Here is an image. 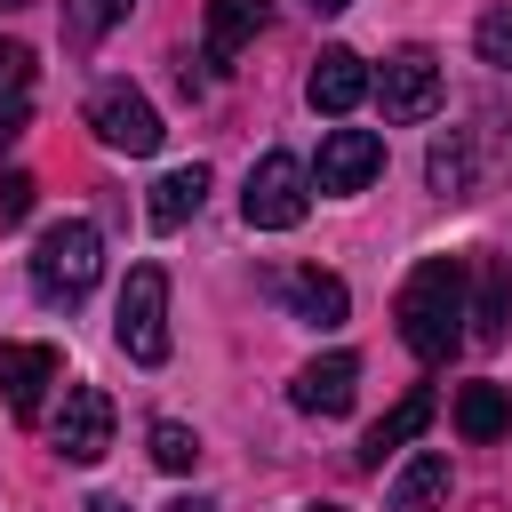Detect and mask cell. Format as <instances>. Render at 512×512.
Wrapping results in <instances>:
<instances>
[{
    "label": "cell",
    "instance_id": "obj_16",
    "mask_svg": "<svg viewBox=\"0 0 512 512\" xmlns=\"http://www.w3.org/2000/svg\"><path fill=\"white\" fill-rule=\"evenodd\" d=\"M384 504H392V512H440V504H448V456H440V448L408 456V464L392 472Z\"/></svg>",
    "mask_w": 512,
    "mask_h": 512
},
{
    "label": "cell",
    "instance_id": "obj_11",
    "mask_svg": "<svg viewBox=\"0 0 512 512\" xmlns=\"http://www.w3.org/2000/svg\"><path fill=\"white\" fill-rule=\"evenodd\" d=\"M352 392H360V360H352V352H320V360H304L296 384H288V400H296L304 416H344Z\"/></svg>",
    "mask_w": 512,
    "mask_h": 512
},
{
    "label": "cell",
    "instance_id": "obj_12",
    "mask_svg": "<svg viewBox=\"0 0 512 512\" xmlns=\"http://www.w3.org/2000/svg\"><path fill=\"white\" fill-rule=\"evenodd\" d=\"M272 0H208V24H200V64H232L256 32H264Z\"/></svg>",
    "mask_w": 512,
    "mask_h": 512
},
{
    "label": "cell",
    "instance_id": "obj_10",
    "mask_svg": "<svg viewBox=\"0 0 512 512\" xmlns=\"http://www.w3.org/2000/svg\"><path fill=\"white\" fill-rule=\"evenodd\" d=\"M368 80H376V72H368L352 48H320V64L304 72V104H312V112H328V120H344V112H360V104H368Z\"/></svg>",
    "mask_w": 512,
    "mask_h": 512
},
{
    "label": "cell",
    "instance_id": "obj_20",
    "mask_svg": "<svg viewBox=\"0 0 512 512\" xmlns=\"http://www.w3.org/2000/svg\"><path fill=\"white\" fill-rule=\"evenodd\" d=\"M456 432H464V440H504V432H512L504 384H464V392H456Z\"/></svg>",
    "mask_w": 512,
    "mask_h": 512
},
{
    "label": "cell",
    "instance_id": "obj_27",
    "mask_svg": "<svg viewBox=\"0 0 512 512\" xmlns=\"http://www.w3.org/2000/svg\"><path fill=\"white\" fill-rule=\"evenodd\" d=\"M88 512H128V504L120 496H88Z\"/></svg>",
    "mask_w": 512,
    "mask_h": 512
},
{
    "label": "cell",
    "instance_id": "obj_5",
    "mask_svg": "<svg viewBox=\"0 0 512 512\" xmlns=\"http://www.w3.org/2000/svg\"><path fill=\"white\" fill-rule=\"evenodd\" d=\"M88 128H96V144H112V152H160V112H152V96L144 88H128V80H104L96 96H88Z\"/></svg>",
    "mask_w": 512,
    "mask_h": 512
},
{
    "label": "cell",
    "instance_id": "obj_21",
    "mask_svg": "<svg viewBox=\"0 0 512 512\" xmlns=\"http://www.w3.org/2000/svg\"><path fill=\"white\" fill-rule=\"evenodd\" d=\"M152 464H160V472H192V464H200V432L176 424V416H160V424H152Z\"/></svg>",
    "mask_w": 512,
    "mask_h": 512
},
{
    "label": "cell",
    "instance_id": "obj_28",
    "mask_svg": "<svg viewBox=\"0 0 512 512\" xmlns=\"http://www.w3.org/2000/svg\"><path fill=\"white\" fill-rule=\"evenodd\" d=\"M304 512H344V504H304Z\"/></svg>",
    "mask_w": 512,
    "mask_h": 512
},
{
    "label": "cell",
    "instance_id": "obj_14",
    "mask_svg": "<svg viewBox=\"0 0 512 512\" xmlns=\"http://www.w3.org/2000/svg\"><path fill=\"white\" fill-rule=\"evenodd\" d=\"M464 336L472 344H504L512 336V264L504 256H480V288H472V304H464Z\"/></svg>",
    "mask_w": 512,
    "mask_h": 512
},
{
    "label": "cell",
    "instance_id": "obj_2",
    "mask_svg": "<svg viewBox=\"0 0 512 512\" xmlns=\"http://www.w3.org/2000/svg\"><path fill=\"white\" fill-rule=\"evenodd\" d=\"M96 272H104V240H96L88 216H64V224H48L32 240V288L48 304H80L96 288Z\"/></svg>",
    "mask_w": 512,
    "mask_h": 512
},
{
    "label": "cell",
    "instance_id": "obj_1",
    "mask_svg": "<svg viewBox=\"0 0 512 512\" xmlns=\"http://www.w3.org/2000/svg\"><path fill=\"white\" fill-rule=\"evenodd\" d=\"M400 344L416 360H448L464 344V264L456 256H424L408 280H400Z\"/></svg>",
    "mask_w": 512,
    "mask_h": 512
},
{
    "label": "cell",
    "instance_id": "obj_3",
    "mask_svg": "<svg viewBox=\"0 0 512 512\" xmlns=\"http://www.w3.org/2000/svg\"><path fill=\"white\" fill-rule=\"evenodd\" d=\"M112 344H120L136 368H160V360H168V272H160V264H136V272H128L120 312H112Z\"/></svg>",
    "mask_w": 512,
    "mask_h": 512
},
{
    "label": "cell",
    "instance_id": "obj_6",
    "mask_svg": "<svg viewBox=\"0 0 512 512\" xmlns=\"http://www.w3.org/2000/svg\"><path fill=\"white\" fill-rule=\"evenodd\" d=\"M368 96L384 104V120H432L440 112V64H432V48H400L376 80H368Z\"/></svg>",
    "mask_w": 512,
    "mask_h": 512
},
{
    "label": "cell",
    "instance_id": "obj_22",
    "mask_svg": "<svg viewBox=\"0 0 512 512\" xmlns=\"http://www.w3.org/2000/svg\"><path fill=\"white\" fill-rule=\"evenodd\" d=\"M128 8H136V0H64V32L88 48V40H104V32H112Z\"/></svg>",
    "mask_w": 512,
    "mask_h": 512
},
{
    "label": "cell",
    "instance_id": "obj_26",
    "mask_svg": "<svg viewBox=\"0 0 512 512\" xmlns=\"http://www.w3.org/2000/svg\"><path fill=\"white\" fill-rule=\"evenodd\" d=\"M304 8H312V16H344L352 0H304Z\"/></svg>",
    "mask_w": 512,
    "mask_h": 512
},
{
    "label": "cell",
    "instance_id": "obj_17",
    "mask_svg": "<svg viewBox=\"0 0 512 512\" xmlns=\"http://www.w3.org/2000/svg\"><path fill=\"white\" fill-rule=\"evenodd\" d=\"M424 424H432V392H408L392 416H376V424H368V440H360V464H368V472H384V456H392V448H408Z\"/></svg>",
    "mask_w": 512,
    "mask_h": 512
},
{
    "label": "cell",
    "instance_id": "obj_24",
    "mask_svg": "<svg viewBox=\"0 0 512 512\" xmlns=\"http://www.w3.org/2000/svg\"><path fill=\"white\" fill-rule=\"evenodd\" d=\"M32 216V176H0V224Z\"/></svg>",
    "mask_w": 512,
    "mask_h": 512
},
{
    "label": "cell",
    "instance_id": "obj_23",
    "mask_svg": "<svg viewBox=\"0 0 512 512\" xmlns=\"http://www.w3.org/2000/svg\"><path fill=\"white\" fill-rule=\"evenodd\" d=\"M472 48H480V64L512 72V0H504V8H488V16L472 24Z\"/></svg>",
    "mask_w": 512,
    "mask_h": 512
},
{
    "label": "cell",
    "instance_id": "obj_9",
    "mask_svg": "<svg viewBox=\"0 0 512 512\" xmlns=\"http://www.w3.org/2000/svg\"><path fill=\"white\" fill-rule=\"evenodd\" d=\"M376 168H384V136L376 128H328L312 184L320 192H360V184H376Z\"/></svg>",
    "mask_w": 512,
    "mask_h": 512
},
{
    "label": "cell",
    "instance_id": "obj_18",
    "mask_svg": "<svg viewBox=\"0 0 512 512\" xmlns=\"http://www.w3.org/2000/svg\"><path fill=\"white\" fill-rule=\"evenodd\" d=\"M24 120H32V48L0 40V144L24 136Z\"/></svg>",
    "mask_w": 512,
    "mask_h": 512
},
{
    "label": "cell",
    "instance_id": "obj_7",
    "mask_svg": "<svg viewBox=\"0 0 512 512\" xmlns=\"http://www.w3.org/2000/svg\"><path fill=\"white\" fill-rule=\"evenodd\" d=\"M112 392H96V384H72L64 392V408H56V424H48V440H56V456L64 464H96L104 448H112Z\"/></svg>",
    "mask_w": 512,
    "mask_h": 512
},
{
    "label": "cell",
    "instance_id": "obj_13",
    "mask_svg": "<svg viewBox=\"0 0 512 512\" xmlns=\"http://www.w3.org/2000/svg\"><path fill=\"white\" fill-rule=\"evenodd\" d=\"M272 296H280L296 320H312V328H336V320L352 312V296H344L336 272H272Z\"/></svg>",
    "mask_w": 512,
    "mask_h": 512
},
{
    "label": "cell",
    "instance_id": "obj_4",
    "mask_svg": "<svg viewBox=\"0 0 512 512\" xmlns=\"http://www.w3.org/2000/svg\"><path fill=\"white\" fill-rule=\"evenodd\" d=\"M304 208H312V168H304L296 152H264V160L248 168L240 216H248L256 232H296V224H304Z\"/></svg>",
    "mask_w": 512,
    "mask_h": 512
},
{
    "label": "cell",
    "instance_id": "obj_19",
    "mask_svg": "<svg viewBox=\"0 0 512 512\" xmlns=\"http://www.w3.org/2000/svg\"><path fill=\"white\" fill-rule=\"evenodd\" d=\"M200 200H208V168L192 160V168H168V176L152 184V208H144V216H152L160 232H176L184 216H200Z\"/></svg>",
    "mask_w": 512,
    "mask_h": 512
},
{
    "label": "cell",
    "instance_id": "obj_15",
    "mask_svg": "<svg viewBox=\"0 0 512 512\" xmlns=\"http://www.w3.org/2000/svg\"><path fill=\"white\" fill-rule=\"evenodd\" d=\"M424 176H432V192H448V200H472V184H480V136H472V128H448V136H432V160H424Z\"/></svg>",
    "mask_w": 512,
    "mask_h": 512
},
{
    "label": "cell",
    "instance_id": "obj_8",
    "mask_svg": "<svg viewBox=\"0 0 512 512\" xmlns=\"http://www.w3.org/2000/svg\"><path fill=\"white\" fill-rule=\"evenodd\" d=\"M56 376H64V352L56 344H0V400H8L16 424L40 416V400H48Z\"/></svg>",
    "mask_w": 512,
    "mask_h": 512
},
{
    "label": "cell",
    "instance_id": "obj_25",
    "mask_svg": "<svg viewBox=\"0 0 512 512\" xmlns=\"http://www.w3.org/2000/svg\"><path fill=\"white\" fill-rule=\"evenodd\" d=\"M160 512H216L208 496H176V504H160Z\"/></svg>",
    "mask_w": 512,
    "mask_h": 512
},
{
    "label": "cell",
    "instance_id": "obj_29",
    "mask_svg": "<svg viewBox=\"0 0 512 512\" xmlns=\"http://www.w3.org/2000/svg\"><path fill=\"white\" fill-rule=\"evenodd\" d=\"M0 8H24V0H0Z\"/></svg>",
    "mask_w": 512,
    "mask_h": 512
}]
</instances>
